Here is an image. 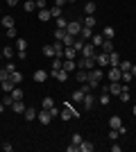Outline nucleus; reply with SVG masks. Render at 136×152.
Returning a JSON list of instances; mask_svg holds the SVG:
<instances>
[{
    "label": "nucleus",
    "instance_id": "c85d7f7f",
    "mask_svg": "<svg viewBox=\"0 0 136 152\" xmlns=\"http://www.w3.org/2000/svg\"><path fill=\"white\" fill-rule=\"evenodd\" d=\"M50 18H52L50 9H39V20H43V23H45V20H50Z\"/></svg>",
    "mask_w": 136,
    "mask_h": 152
},
{
    "label": "nucleus",
    "instance_id": "0e129e2a",
    "mask_svg": "<svg viewBox=\"0 0 136 152\" xmlns=\"http://www.w3.org/2000/svg\"><path fill=\"white\" fill-rule=\"evenodd\" d=\"M132 111H134V116H136V104H134V107H132Z\"/></svg>",
    "mask_w": 136,
    "mask_h": 152
},
{
    "label": "nucleus",
    "instance_id": "0eeeda50",
    "mask_svg": "<svg viewBox=\"0 0 136 152\" xmlns=\"http://www.w3.org/2000/svg\"><path fill=\"white\" fill-rule=\"evenodd\" d=\"M95 64L100 66V68H107V66H109V52H100V55H95Z\"/></svg>",
    "mask_w": 136,
    "mask_h": 152
},
{
    "label": "nucleus",
    "instance_id": "6ab92c4d",
    "mask_svg": "<svg viewBox=\"0 0 136 152\" xmlns=\"http://www.w3.org/2000/svg\"><path fill=\"white\" fill-rule=\"evenodd\" d=\"M79 37L84 39V41H91V37H93V27H84V25H82V32H79Z\"/></svg>",
    "mask_w": 136,
    "mask_h": 152
},
{
    "label": "nucleus",
    "instance_id": "e433bc0d",
    "mask_svg": "<svg viewBox=\"0 0 136 152\" xmlns=\"http://www.w3.org/2000/svg\"><path fill=\"white\" fill-rule=\"evenodd\" d=\"M102 37H104V39H113V37H116V30H113V27H104Z\"/></svg>",
    "mask_w": 136,
    "mask_h": 152
},
{
    "label": "nucleus",
    "instance_id": "7c9ffc66",
    "mask_svg": "<svg viewBox=\"0 0 136 152\" xmlns=\"http://www.w3.org/2000/svg\"><path fill=\"white\" fill-rule=\"evenodd\" d=\"M52 37H55V41H64V37H66V30H59V27H57V30L52 32Z\"/></svg>",
    "mask_w": 136,
    "mask_h": 152
},
{
    "label": "nucleus",
    "instance_id": "2f4dec72",
    "mask_svg": "<svg viewBox=\"0 0 136 152\" xmlns=\"http://www.w3.org/2000/svg\"><path fill=\"white\" fill-rule=\"evenodd\" d=\"M2 57H5V59H14V48H12V45L2 48Z\"/></svg>",
    "mask_w": 136,
    "mask_h": 152
},
{
    "label": "nucleus",
    "instance_id": "3c124183",
    "mask_svg": "<svg viewBox=\"0 0 136 152\" xmlns=\"http://www.w3.org/2000/svg\"><path fill=\"white\" fill-rule=\"evenodd\" d=\"M132 77H134V75H132L129 70H127V73H123V77H120V80H123L125 84H129V82H132Z\"/></svg>",
    "mask_w": 136,
    "mask_h": 152
},
{
    "label": "nucleus",
    "instance_id": "412c9836",
    "mask_svg": "<svg viewBox=\"0 0 136 152\" xmlns=\"http://www.w3.org/2000/svg\"><path fill=\"white\" fill-rule=\"evenodd\" d=\"M79 52L75 50V48H64V59H75Z\"/></svg>",
    "mask_w": 136,
    "mask_h": 152
},
{
    "label": "nucleus",
    "instance_id": "13d9d810",
    "mask_svg": "<svg viewBox=\"0 0 136 152\" xmlns=\"http://www.w3.org/2000/svg\"><path fill=\"white\" fill-rule=\"evenodd\" d=\"M12 148H14L12 143H2V150H5V152H12Z\"/></svg>",
    "mask_w": 136,
    "mask_h": 152
},
{
    "label": "nucleus",
    "instance_id": "a19ab883",
    "mask_svg": "<svg viewBox=\"0 0 136 152\" xmlns=\"http://www.w3.org/2000/svg\"><path fill=\"white\" fill-rule=\"evenodd\" d=\"M82 25H84V27H95V18H93V16H86Z\"/></svg>",
    "mask_w": 136,
    "mask_h": 152
},
{
    "label": "nucleus",
    "instance_id": "69168bd1",
    "mask_svg": "<svg viewBox=\"0 0 136 152\" xmlns=\"http://www.w3.org/2000/svg\"><path fill=\"white\" fill-rule=\"evenodd\" d=\"M134 125H136V116H134Z\"/></svg>",
    "mask_w": 136,
    "mask_h": 152
},
{
    "label": "nucleus",
    "instance_id": "603ef678",
    "mask_svg": "<svg viewBox=\"0 0 136 152\" xmlns=\"http://www.w3.org/2000/svg\"><path fill=\"white\" fill-rule=\"evenodd\" d=\"M7 37L9 39H16L18 34H16V27H7Z\"/></svg>",
    "mask_w": 136,
    "mask_h": 152
},
{
    "label": "nucleus",
    "instance_id": "bf43d9fd",
    "mask_svg": "<svg viewBox=\"0 0 136 152\" xmlns=\"http://www.w3.org/2000/svg\"><path fill=\"white\" fill-rule=\"evenodd\" d=\"M66 150H68V152H77V150H79V145H73V143H71V145L66 148Z\"/></svg>",
    "mask_w": 136,
    "mask_h": 152
},
{
    "label": "nucleus",
    "instance_id": "de8ad7c7",
    "mask_svg": "<svg viewBox=\"0 0 136 152\" xmlns=\"http://www.w3.org/2000/svg\"><path fill=\"white\" fill-rule=\"evenodd\" d=\"M9 80V70L7 68H0V82H7Z\"/></svg>",
    "mask_w": 136,
    "mask_h": 152
},
{
    "label": "nucleus",
    "instance_id": "9d476101",
    "mask_svg": "<svg viewBox=\"0 0 136 152\" xmlns=\"http://www.w3.org/2000/svg\"><path fill=\"white\" fill-rule=\"evenodd\" d=\"M61 68H64V70H68V73H73V70H77V61H75V59H64Z\"/></svg>",
    "mask_w": 136,
    "mask_h": 152
},
{
    "label": "nucleus",
    "instance_id": "8fccbe9b",
    "mask_svg": "<svg viewBox=\"0 0 136 152\" xmlns=\"http://www.w3.org/2000/svg\"><path fill=\"white\" fill-rule=\"evenodd\" d=\"M36 2V9H48V0H34Z\"/></svg>",
    "mask_w": 136,
    "mask_h": 152
},
{
    "label": "nucleus",
    "instance_id": "5701e85b",
    "mask_svg": "<svg viewBox=\"0 0 136 152\" xmlns=\"http://www.w3.org/2000/svg\"><path fill=\"white\" fill-rule=\"evenodd\" d=\"M84 14H86V16H93V14H95V2H91V0H89V2L84 5Z\"/></svg>",
    "mask_w": 136,
    "mask_h": 152
},
{
    "label": "nucleus",
    "instance_id": "58836bf2",
    "mask_svg": "<svg viewBox=\"0 0 136 152\" xmlns=\"http://www.w3.org/2000/svg\"><path fill=\"white\" fill-rule=\"evenodd\" d=\"M41 107H43V109L55 107V100H52V98H43V100H41Z\"/></svg>",
    "mask_w": 136,
    "mask_h": 152
},
{
    "label": "nucleus",
    "instance_id": "dca6fc26",
    "mask_svg": "<svg viewBox=\"0 0 136 152\" xmlns=\"http://www.w3.org/2000/svg\"><path fill=\"white\" fill-rule=\"evenodd\" d=\"M12 109H14V114H25V104H23V100H14V104H12Z\"/></svg>",
    "mask_w": 136,
    "mask_h": 152
},
{
    "label": "nucleus",
    "instance_id": "6e6552de",
    "mask_svg": "<svg viewBox=\"0 0 136 152\" xmlns=\"http://www.w3.org/2000/svg\"><path fill=\"white\" fill-rule=\"evenodd\" d=\"M36 118L41 121V125H50V121H52V116H50V109H41L39 114H36Z\"/></svg>",
    "mask_w": 136,
    "mask_h": 152
},
{
    "label": "nucleus",
    "instance_id": "cd10ccee",
    "mask_svg": "<svg viewBox=\"0 0 136 152\" xmlns=\"http://www.w3.org/2000/svg\"><path fill=\"white\" fill-rule=\"evenodd\" d=\"M23 116H25V121H30V123H32L34 118H36V111H34L32 107H27V109H25V114H23Z\"/></svg>",
    "mask_w": 136,
    "mask_h": 152
},
{
    "label": "nucleus",
    "instance_id": "423d86ee",
    "mask_svg": "<svg viewBox=\"0 0 136 152\" xmlns=\"http://www.w3.org/2000/svg\"><path fill=\"white\" fill-rule=\"evenodd\" d=\"M82 57H95V45L91 43V41H86L84 48H82V52H79Z\"/></svg>",
    "mask_w": 136,
    "mask_h": 152
},
{
    "label": "nucleus",
    "instance_id": "4468645a",
    "mask_svg": "<svg viewBox=\"0 0 136 152\" xmlns=\"http://www.w3.org/2000/svg\"><path fill=\"white\" fill-rule=\"evenodd\" d=\"M109 127L111 129H120V127H123V118H120V116H111L109 118Z\"/></svg>",
    "mask_w": 136,
    "mask_h": 152
},
{
    "label": "nucleus",
    "instance_id": "4c0bfd02",
    "mask_svg": "<svg viewBox=\"0 0 136 152\" xmlns=\"http://www.w3.org/2000/svg\"><path fill=\"white\" fill-rule=\"evenodd\" d=\"M43 55L48 59H52V57H55V48H52V45H43Z\"/></svg>",
    "mask_w": 136,
    "mask_h": 152
},
{
    "label": "nucleus",
    "instance_id": "a18cd8bd",
    "mask_svg": "<svg viewBox=\"0 0 136 152\" xmlns=\"http://www.w3.org/2000/svg\"><path fill=\"white\" fill-rule=\"evenodd\" d=\"M2 25L5 27H14V18L12 16H2Z\"/></svg>",
    "mask_w": 136,
    "mask_h": 152
},
{
    "label": "nucleus",
    "instance_id": "9b49d317",
    "mask_svg": "<svg viewBox=\"0 0 136 152\" xmlns=\"http://www.w3.org/2000/svg\"><path fill=\"white\" fill-rule=\"evenodd\" d=\"M32 80H34L36 84H43L45 80H48V70H36V73L32 75Z\"/></svg>",
    "mask_w": 136,
    "mask_h": 152
},
{
    "label": "nucleus",
    "instance_id": "ea45409f",
    "mask_svg": "<svg viewBox=\"0 0 136 152\" xmlns=\"http://www.w3.org/2000/svg\"><path fill=\"white\" fill-rule=\"evenodd\" d=\"M61 64H64L61 57H52V70H59V68H61Z\"/></svg>",
    "mask_w": 136,
    "mask_h": 152
},
{
    "label": "nucleus",
    "instance_id": "e2e57ef3",
    "mask_svg": "<svg viewBox=\"0 0 136 152\" xmlns=\"http://www.w3.org/2000/svg\"><path fill=\"white\" fill-rule=\"evenodd\" d=\"M129 73H132V75L136 77V64H132V70H129Z\"/></svg>",
    "mask_w": 136,
    "mask_h": 152
},
{
    "label": "nucleus",
    "instance_id": "bb28decb",
    "mask_svg": "<svg viewBox=\"0 0 136 152\" xmlns=\"http://www.w3.org/2000/svg\"><path fill=\"white\" fill-rule=\"evenodd\" d=\"M61 43H64L66 48H73V43H75V37H73V34H68V32H66V37H64V41H61Z\"/></svg>",
    "mask_w": 136,
    "mask_h": 152
},
{
    "label": "nucleus",
    "instance_id": "680f3d73",
    "mask_svg": "<svg viewBox=\"0 0 136 152\" xmlns=\"http://www.w3.org/2000/svg\"><path fill=\"white\" fill-rule=\"evenodd\" d=\"M7 5H9V7H16V5H18V0H7Z\"/></svg>",
    "mask_w": 136,
    "mask_h": 152
},
{
    "label": "nucleus",
    "instance_id": "864d4df0",
    "mask_svg": "<svg viewBox=\"0 0 136 152\" xmlns=\"http://www.w3.org/2000/svg\"><path fill=\"white\" fill-rule=\"evenodd\" d=\"M118 136H120V132H118V129H111V132H109V141H116Z\"/></svg>",
    "mask_w": 136,
    "mask_h": 152
},
{
    "label": "nucleus",
    "instance_id": "7ed1b4c3",
    "mask_svg": "<svg viewBox=\"0 0 136 152\" xmlns=\"http://www.w3.org/2000/svg\"><path fill=\"white\" fill-rule=\"evenodd\" d=\"M107 77H109V82H120V77H123V70H120V66H109V70H107Z\"/></svg>",
    "mask_w": 136,
    "mask_h": 152
},
{
    "label": "nucleus",
    "instance_id": "6e6d98bb",
    "mask_svg": "<svg viewBox=\"0 0 136 152\" xmlns=\"http://www.w3.org/2000/svg\"><path fill=\"white\" fill-rule=\"evenodd\" d=\"M111 152H120V145H116V141H111Z\"/></svg>",
    "mask_w": 136,
    "mask_h": 152
},
{
    "label": "nucleus",
    "instance_id": "393cba45",
    "mask_svg": "<svg viewBox=\"0 0 136 152\" xmlns=\"http://www.w3.org/2000/svg\"><path fill=\"white\" fill-rule=\"evenodd\" d=\"M102 41H104L102 34H93V37H91V43L95 45V48H100V45H102Z\"/></svg>",
    "mask_w": 136,
    "mask_h": 152
},
{
    "label": "nucleus",
    "instance_id": "c03bdc74",
    "mask_svg": "<svg viewBox=\"0 0 136 152\" xmlns=\"http://www.w3.org/2000/svg\"><path fill=\"white\" fill-rule=\"evenodd\" d=\"M12 98H14V100H23V91L14 86V91H12Z\"/></svg>",
    "mask_w": 136,
    "mask_h": 152
},
{
    "label": "nucleus",
    "instance_id": "f03ea898",
    "mask_svg": "<svg viewBox=\"0 0 136 152\" xmlns=\"http://www.w3.org/2000/svg\"><path fill=\"white\" fill-rule=\"evenodd\" d=\"M97 64H95V57H82L77 59V68H84V70H91V68H95Z\"/></svg>",
    "mask_w": 136,
    "mask_h": 152
},
{
    "label": "nucleus",
    "instance_id": "f704fd0d",
    "mask_svg": "<svg viewBox=\"0 0 136 152\" xmlns=\"http://www.w3.org/2000/svg\"><path fill=\"white\" fill-rule=\"evenodd\" d=\"M23 9H25V12H34V9H36V2H34V0H25Z\"/></svg>",
    "mask_w": 136,
    "mask_h": 152
},
{
    "label": "nucleus",
    "instance_id": "b1692460",
    "mask_svg": "<svg viewBox=\"0 0 136 152\" xmlns=\"http://www.w3.org/2000/svg\"><path fill=\"white\" fill-rule=\"evenodd\" d=\"M100 48H102V52H113V43H111V39H104Z\"/></svg>",
    "mask_w": 136,
    "mask_h": 152
},
{
    "label": "nucleus",
    "instance_id": "c9c22d12",
    "mask_svg": "<svg viewBox=\"0 0 136 152\" xmlns=\"http://www.w3.org/2000/svg\"><path fill=\"white\" fill-rule=\"evenodd\" d=\"M50 16H52V18H59V16H61V7L52 5V7H50Z\"/></svg>",
    "mask_w": 136,
    "mask_h": 152
},
{
    "label": "nucleus",
    "instance_id": "473e14b6",
    "mask_svg": "<svg viewBox=\"0 0 136 152\" xmlns=\"http://www.w3.org/2000/svg\"><path fill=\"white\" fill-rule=\"evenodd\" d=\"M0 84H2V91H7V93H12V91H14V86H16V84H14L12 80H7V82H0Z\"/></svg>",
    "mask_w": 136,
    "mask_h": 152
},
{
    "label": "nucleus",
    "instance_id": "ddd939ff",
    "mask_svg": "<svg viewBox=\"0 0 136 152\" xmlns=\"http://www.w3.org/2000/svg\"><path fill=\"white\" fill-rule=\"evenodd\" d=\"M86 93H89V91H84V86H82V89L73 91V95H71V98H73V102H82V100H84V95H86Z\"/></svg>",
    "mask_w": 136,
    "mask_h": 152
},
{
    "label": "nucleus",
    "instance_id": "c756f323",
    "mask_svg": "<svg viewBox=\"0 0 136 152\" xmlns=\"http://www.w3.org/2000/svg\"><path fill=\"white\" fill-rule=\"evenodd\" d=\"M97 100H100V104H102V107H107V104H109V102H111V95L107 93V91H104V93L100 95V98H97Z\"/></svg>",
    "mask_w": 136,
    "mask_h": 152
},
{
    "label": "nucleus",
    "instance_id": "5fc2aeb1",
    "mask_svg": "<svg viewBox=\"0 0 136 152\" xmlns=\"http://www.w3.org/2000/svg\"><path fill=\"white\" fill-rule=\"evenodd\" d=\"M59 114H61V109H55V107H50V116H52V118H55V116H59Z\"/></svg>",
    "mask_w": 136,
    "mask_h": 152
},
{
    "label": "nucleus",
    "instance_id": "4d7b16f0",
    "mask_svg": "<svg viewBox=\"0 0 136 152\" xmlns=\"http://www.w3.org/2000/svg\"><path fill=\"white\" fill-rule=\"evenodd\" d=\"M5 68L9 70V73H14V70H16V66H14V61H9V64H7V66H5Z\"/></svg>",
    "mask_w": 136,
    "mask_h": 152
},
{
    "label": "nucleus",
    "instance_id": "1a4fd4ad",
    "mask_svg": "<svg viewBox=\"0 0 136 152\" xmlns=\"http://www.w3.org/2000/svg\"><path fill=\"white\" fill-rule=\"evenodd\" d=\"M82 104H84V109H93V104H95V95H93V93L89 91V93L84 95V100H82Z\"/></svg>",
    "mask_w": 136,
    "mask_h": 152
},
{
    "label": "nucleus",
    "instance_id": "49530a36",
    "mask_svg": "<svg viewBox=\"0 0 136 152\" xmlns=\"http://www.w3.org/2000/svg\"><path fill=\"white\" fill-rule=\"evenodd\" d=\"M57 27H59V30H66V27H68V20L59 16V18H57Z\"/></svg>",
    "mask_w": 136,
    "mask_h": 152
},
{
    "label": "nucleus",
    "instance_id": "4be33fe9",
    "mask_svg": "<svg viewBox=\"0 0 136 152\" xmlns=\"http://www.w3.org/2000/svg\"><path fill=\"white\" fill-rule=\"evenodd\" d=\"M9 80H12V82L16 84V86H18V84L23 82V75H20L18 70H14V73H9Z\"/></svg>",
    "mask_w": 136,
    "mask_h": 152
},
{
    "label": "nucleus",
    "instance_id": "f3484780",
    "mask_svg": "<svg viewBox=\"0 0 136 152\" xmlns=\"http://www.w3.org/2000/svg\"><path fill=\"white\" fill-rule=\"evenodd\" d=\"M52 48H55V57H64V48H66V45L61 43V41H55Z\"/></svg>",
    "mask_w": 136,
    "mask_h": 152
},
{
    "label": "nucleus",
    "instance_id": "aec40b11",
    "mask_svg": "<svg viewBox=\"0 0 136 152\" xmlns=\"http://www.w3.org/2000/svg\"><path fill=\"white\" fill-rule=\"evenodd\" d=\"M93 150H95V145H93L91 141H82V143H79V152H93Z\"/></svg>",
    "mask_w": 136,
    "mask_h": 152
},
{
    "label": "nucleus",
    "instance_id": "79ce46f5",
    "mask_svg": "<svg viewBox=\"0 0 136 152\" xmlns=\"http://www.w3.org/2000/svg\"><path fill=\"white\" fill-rule=\"evenodd\" d=\"M120 70H123V73H127V70H132V61H127V59H123V61H120Z\"/></svg>",
    "mask_w": 136,
    "mask_h": 152
},
{
    "label": "nucleus",
    "instance_id": "20e7f679",
    "mask_svg": "<svg viewBox=\"0 0 136 152\" xmlns=\"http://www.w3.org/2000/svg\"><path fill=\"white\" fill-rule=\"evenodd\" d=\"M66 32L73 34V37H79V32H82V20H71L68 27H66Z\"/></svg>",
    "mask_w": 136,
    "mask_h": 152
},
{
    "label": "nucleus",
    "instance_id": "39448f33",
    "mask_svg": "<svg viewBox=\"0 0 136 152\" xmlns=\"http://www.w3.org/2000/svg\"><path fill=\"white\" fill-rule=\"evenodd\" d=\"M104 91H107L109 95H120L123 84H120V82H109V86H104Z\"/></svg>",
    "mask_w": 136,
    "mask_h": 152
},
{
    "label": "nucleus",
    "instance_id": "72a5a7b5",
    "mask_svg": "<svg viewBox=\"0 0 136 152\" xmlns=\"http://www.w3.org/2000/svg\"><path fill=\"white\" fill-rule=\"evenodd\" d=\"M118 98H120L123 102L129 100V86H123V91H120V95H118Z\"/></svg>",
    "mask_w": 136,
    "mask_h": 152
},
{
    "label": "nucleus",
    "instance_id": "a211bd4d",
    "mask_svg": "<svg viewBox=\"0 0 136 152\" xmlns=\"http://www.w3.org/2000/svg\"><path fill=\"white\" fill-rule=\"evenodd\" d=\"M75 77H77V82H82V84H84V82H89V70L77 68V75H75Z\"/></svg>",
    "mask_w": 136,
    "mask_h": 152
},
{
    "label": "nucleus",
    "instance_id": "338daca9",
    "mask_svg": "<svg viewBox=\"0 0 136 152\" xmlns=\"http://www.w3.org/2000/svg\"><path fill=\"white\" fill-rule=\"evenodd\" d=\"M68 2H75V0H68Z\"/></svg>",
    "mask_w": 136,
    "mask_h": 152
},
{
    "label": "nucleus",
    "instance_id": "09e8293b",
    "mask_svg": "<svg viewBox=\"0 0 136 152\" xmlns=\"http://www.w3.org/2000/svg\"><path fill=\"white\" fill-rule=\"evenodd\" d=\"M2 104H5V107H12V104H14V98H12V93H7V95H5Z\"/></svg>",
    "mask_w": 136,
    "mask_h": 152
},
{
    "label": "nucleus",
    "instance_id": "37998d69",
    "mask_svg": "<svg viewBox=\"0 0 136 152\" xmlns=\"http://www.w3.org/2000/svg\"><path fill=\"white\" fill-rule=\"evenodd\" d=\"M82 141H84V139H82V134H73V136H71V143H73V145H79Z\"/></svg>",
    "mask_w": 136,
    "mask_h": 152
},
{
    "label": "nucleus",
    "instance_id": "f8f14e48",
    "mask_svg": "<svg viewBox=\"0 0 136 152\" xmlns=\"http://www.w3.org/2000/svg\"><path fill=\"white\" fill-rule=\"evenodd\" d=\"M50 75H55V77H57V82H66V80H68V70L59 68V70H52Z\"/></svg>",
    "mask_w": 136,
    "mask_h": 152
},
{
    "label": "nucleus",
    "instance_id": "f257e3e1",
    "mask_svg": "<svg viewBox=\"0 0 136 152\" xmlns=\"http://www.w3.org/2000/svg\"><path fill=\"white\" fill-rule=\"evenodd\" d=\"M59 118H61V121H73V118H79V114H77V109L73 107V104L66 102L64 109H61V114H59Z\"/></svg>",
    "mask_w": 136,
    "mask_h": 152
},
{
    "label": "nucleus",
    "instance_id": "052dcab7",
    "mask_svg": "<svg viewBox=\"0 0 136 152\" xmlns=\"http://www.w3.org/2000/svg\"><path fill=\"white\" fill-rule=\"evenodd\" d=\"M66 2H68V0H55V5H57V7H64Z\"/></svg>",
    "mask_w": 136,
    "mask_h": 152
},
{
    "label": "nucleus",
    "instance_id": "2eb2a0df",
    "mask_svg": "<svg viewBox=\"0 0 136 152\" xmlns=\"http://www.w3.org/2000/svg\"><path fill=\"white\" fill-rule=\"evenodd\" d=\"M120 61H123V57H120L116 50L109 52V66H120Z\"/></svg>",
    "mask_w": 136,
    "mask_h": 152
},
{
    "label": "nucleus",
    "instance_id": "a878e982",
    "mask_svg": "<svg viewBox=\"0 0 136 152\" xmlns=\"http://www.w3.org/2000/svg\"><path fill=\"white\" fill-rule=\"evenodd\" d=\"M27 50V41L25 39H16V52H23Z\"/></svg>",
    "mask_w": 136,
    "mask_h": 152
},
{
    "label": "nucleus",
    "instance_id": "774afa93",
    "mask_svg": "<svg viewBox=\"0 0 136 152\" xmlns=\"http://www.w3.org/2000/svg\"><path fill=\"white\" fill-rule=\"evenodd\" d=\"M0 14H2V9H0Z\"/></svg>",
    "mask_w": 136,
    "mask_h": 152
}]
</instances>
